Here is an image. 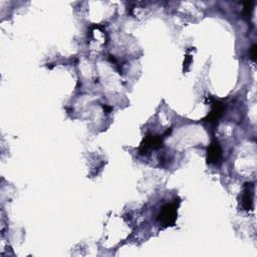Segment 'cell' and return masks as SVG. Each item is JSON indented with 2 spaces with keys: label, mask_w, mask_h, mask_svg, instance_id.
<instances>
[{
  "label": "cell",
  "mask_w": 257,
  "mask_h": 257,
  "mask_svg": "<svg viewBox=\"0 0 257 257\" xmlns=\"http://www.w3.org/2000/svg\"><path fill=\"white\" fill-rule=\"evenodd\" d=\"M179 204L180 201H174L171 203H166L161 207V210L158 214V221L161 225H163L164 227L174 226L178 216Z\"/></svg>",
  "instance_id": "1"
},
{
  "label": "cell",
  "mask_w": 257,
  "mask_h": 257,
  "mask_svg": "<svg viewBox=\"0 0 257 257\" xmlns=\"http://www.w3.org/2000/svg\"><path fill=\"white\" fill-rule=\"evenodd\" d=\"M163 137L159 135H147L139 148V154L145 156L150 151L159 150L163 147Z\"/></svg>",
  "instance_id": "2"
},
{
  "label": "cell",
  "mask_w": 257,
  "mask_h": 257,
  "mask_svg": "<svg viewBox=\"0 0 257 257\" xmlns=\"http://www.w3.org/2000/svg\"><path fill=\"white\" fill-rule=\"evenodd\" d=\"M210 105L212 106V109H211L210 113L202 121L211 126H216L218 124V122L220 121V119L222 118V116L225 112V109H226V106H225V104L222 101H219L216 99Z\"/></svg>",
  "instance_id": "3"
},
{
  "label": "cell",
  "mask_w": 257,
  "mask_h": 257,
  "mask_svg": "<svg viewBox=\"0 0 257 257\" xmlns=\"http://www.w3.org/2000/svg\"><path fill=\"white\" fill-rule=\"evenodd\" d=\"M222 160V148L217 140H213L207 148L206 161L210 165H218Z\"/></svg>",
  "instance_id": "4"
},
{
  "label": "cell",
  "mask_w": 257,
  "mask_h": 257,
  "mask_svg": "<svg viewBox=\"0 0 257 257\" xmlns=\"http://www.w3.org/2000/svg\"><path fill=\"white\" fill-rule=\"evenodd\" d=\"M253 184L245 183L241 198V205L244 210L251 211L253 209Z\"/></svg>",
  "instance_id": "5"
},
{
  "label": "cell",
  "mask_w": 257,
  "mask_h": 257,
  "mask_svg": "<svg viewBox=\"0 0 257 257\" xmlns=\"http://www.w3.org/2000/svg\"><path fill=\"white\" fill-rule=\"evenodd\" d=\"M253 10V2L249 1V2H245L244 3V7L242 10V14L244 17H250L251 13Z\"/></svg>",
  "instance_id": "6"
},
{
  "label": "cell",
  "mask_w": 257,
  "mask_h": 257,
  "mask_svg": "<svg viewBox=\"0 0 257 257\" xmlns=\"http://www.w3.org/2000/svg\"><path fill=\"white\" fill-rule=\"evenodd\" d=\"M249 54H250V57L252 60H255L256 59V56H257V45L256 44H253L250 48V51H249Z\"/></svg>",
  "instance_id": "7"
},
{
  "label": "cell",
  "mask_w": 257,
  "mask_h": 257,
  "mask_svg": "<svg viewBox=\"0 0 257 257\" xmlns=\"http://www.w3.org/2000/svg\"><path fill=\"white\" fill-rule=\"evenodd\" d=\"M103 109H104V111H105L106 114H110V113H112V111H113V107H110V106H108V105H104V106H103Z\"/></svg>",
  "instance_id": "8"
}]
</instances>
